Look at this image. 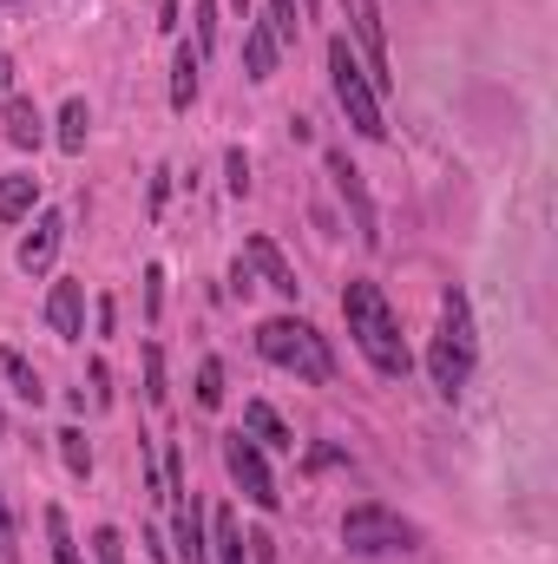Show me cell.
<instances>
[{"mask_svg": "<svg viewBox=\"0 0 558 564\" xmlns=\"http://www.w3.org/2000/svg\"><path fill=\"white\" fill-rule=\"evenodd\" d=\"M342 13H348V26H355V40H362V53H368V86L375 93H388L395 86V73H388V26H382V0H342Z\"/></svg>", "mask_w": 558, "mask_h": 564, "instance_id": "obj_7", "label": "cell"}, {"mask_svg": "<svg viewBox=\"0 0 558 564\" xmlns=\"http://www.w3.org/2000/svg\"><path fill=\"white\" fill-rule=\"evenodd\" d=\"M217 46V0H197V59H211Z\"/></svg>", "mask_w": 558, "mask_h": 564, "instance_id": "obj_27", "label": "cell"}, {"mask_svg": "<svg viewBox=\"0 0 558 564\" xmlns=\"http://www.w3.org/2000/svg\"><path fill=\"white\" fill-rule=\"evenodd\" d=\"M244 545H250V564H277V539L270 532H250Z\"/></svg>", "mask_w": 558, "mask_h": 564, "instance_id": "obj_30", "label": "cell"}, {"mask_svg": "<svg viewBox=\"0 0 558 564\" xmlns=\"http://www.w3.org/2000/svg\"><path fill=\"white\" fill-rule=\"evenodd\" d=\"M244 263H250V276H264V289H277V295H289V302H296V289H302V282H296L289 257H282L270 237H250V243H244Z\"/></svg>", "mask_w": 558, "mask_h": 564, "instance_id": "obj_10", "label": "cell"}, {"mask_svg": "<svg viewBox=\"0 0 558 564\" xmlns=\"http://www.w3.org/2000/svg\"><path fill=\"white\" fill-rule=\"evenodd\" d=\"M171 558L178 564H211V545H204V512H197V492L178 506V525H171Z\"/></svg>", "mask_w": 558, "mask_h": 564, "instance_id": "obj_12", "label": "cell"}, {"mask_svg": "<svg viewBox=\"0 0 558 564\" xmlns=\"http://www.w3.org/2000/svg\"><path fill=\"white\" fill-rule=\"evenodd\" d=\"M217 453H224V473H230V486L250 499V506H264V512H277L282 506V492H277V479H270V459H264V446L244 433V426H230L224 440H217Z\"/></svg>", "mask_w": 558, "mask_h": 564, "instance_id": "obj_6", "label": "cell"}, {"mask_svg": "<svg viewBox=\"0 0 558 564\" xmlns=\"http://www.w3.org/2000/svg\"><path fill=\"white\" fill-rule=\"evenodd\" d=\"M244 433H250L257 446H270V453H296V433L277 421L270 401H244Z\"/></svg>", "mask_w": 558, "mask_h": 564, "instance_id": "obj_13", "label": "cell"}, {"mask_svg": "<svg viewBox=\"0 0 558 564\" xmlns=\"http://www.w3.org/2000/svg\"><path fill=\"white\" fill-rule=\"evenodd\" d=\"M277 59H282V46H277V33H270V20H250L244 26V66H250V79H270Z\"/></svg>", "mask_w": 558, "mask_h": 564, "instance_id": "obj_14", "label": "cell"}, {"mask_svg": "<svg viewBox=\"0 0 558 564\" xmlns=\"http://www.w3.org/2000/svg\"><path fill=\"white\" fill-rule=\"evenodd\" d=\"M144 401L164 408V355L158 348H144Z\"/></svg>", "mask_w": 558, "mask_h": 564, "instance_id": "obj_26", "label": "cell"}, {"mask_svg": "<svg viewBox=\"0 0 558 564\" xmlns=\"http://www.w3.org/2000/svg\"><path fill=\"white\" fill-rule=\"evenodd\" d=\"M342 315H348V335H355V348L368 355V368H375L382 381H401V375L415 368V355H408V341H401V322H395L382 282L355 276L342 289Z\"/></svg>", "mask_w": 558, "mask_h": 564, "instance_id": "obj_1", "label": "cell"}, {"mask_svg": "<svg viewBox=\"0 0 558 564\" xmlns=\"http://www.w3.org/2000/svg\"><path fill=\"white\" fill-rule=\"evenodd\" d=\"M329 177H335V191H342V204L355 210V237H362L368 250H382V217H375V197H368V184H362V171L348 164V151H335V144H329Z\"/></svg>", "mask_w": 558, "mask_h": 564, "instance_id": "obj_8", "label": "cell"}, {"mask_svg": "<svg viewBox=\"0 0 558 564\" xmlns=\"http://www.w3.org/2000/svg\"><path fill=\"white\" fill-rule=\"evenodd\" d=\"M197 73H204L197 46H178V59H171V112H191V99H197Z\"/></svg>", "mask_w": 558, "mask_h": 564, "instance_id": "obj_17", "label": "cell"}, {"mask_svg": "<svg viewBox=\"0 0 558 564\" xmlns=\"http://www.w3.org/2000/svg\"><path fill=\"white\" fill-rule=\"evenodd\" d=\"M86 126H93L86 99H66V112H60V151H86Z\"/></svg>", "mask_w": 558, "mask_h": 564, "instance_id": "obj_22", "label": "cell"}, {"mask_svg": "<svg viewBox=\"0 0 558 564\" xmlns=\"http://www.w3.org/2000/svg\"><path fill=\"white\" fill-rule=\"evenodd\" d=\"M93 558L99 564H126V532H119V525H99V532H93Z\"/></svg>", "mask_w": 558, "mask_h": 564, "instance_id": "obj_25", "label": "cell"}, {"mask_svg": "<svg viewBox=\"0 0 558 564\" xmlns=\"http://www.w3.org/2000/svg\"><path fill=\"white\" fill-rule=\"evenodd\" d=\"M33 204H40V177H26V171L0 177V224H20Z\"/></svg>", "mask_w": 558, "mask_h": 564, "instance_id": "obj_18", "label": "cell"}, {"mask_svg": "<svg viewBox=\"0 0 558 564\" xmlns=\"http://www.w3.org/2000/svg\"><path fill=\"white\" fill-rule=\"evenodd\" d=\"M46 322H53L60 341H79V335H86V289H79V282H53V295H46Z\"/></svg>", "mask_w": 558, "mask_h": 564, "instance_id": "obj_11", "label": "cell"}, {"mask_svg": "<svg viewBox=\"0 0 558 564\" xmlns=\"http://www.w3.org/2000/svg\"><path fill=\"white\" fill-rule=\"evenodd\" d=\"M329 86H335V99H342V112H348V126H355L362 139H388L382 93L368 86V73H362V59L348 53V40H342V33L329 40Z\"/></svg>", "mask_w": 558, "mask_h": 564, "instance_id": "obj_4", "label": "cell"}, {"mask_svg": "<svg viewBox=\"0 0 558 564\" xmlns=\"http://www.w3.org/2000/svg\"><path fill=\"white\" fill-rule=\"evenodd\" d=\"M60 243H66V217H60V210H40V224H33V230H26V243H20V270H26V276L53 270Z\"/></svg>", "mask_w": 558, "mask_h": 564, "instance_id": "obj_9", "label": "cell"}, {"mask_svg": "<svg viewBox=\"0 0 558 564\" xmlns=\"http://www.w3.org/2000/svg\"><path fill=\"white\" fill-rule=\"evenodd\" d=\"M224 171H230V197H244V191H250V158H244V151H230V158H224Z\"/></svg>", "mask_w": 558, "mask_h": 564, "instance_id": "obj_29", "label": "cell"}, {"mask_svg": "<svg viewBox=\"0 0 558 564\" xmlns=\"http://www.w3.org/2000/svg\"><path fill=\"white\" fill-rule=\"evenodd\" d=\"M53 440H60V459H66V473H73V479H86V473H93V446H86V433H79V426H60Z\"/></svg>", "mask_w": 558, "mask_h": 564, "instance_id": "obj_21", "label": "cell"}, {"mask_svg": "<svg viewBox=\"0 0 558 564\" xmlns=\"http://www.w3.org/2000/svg\"><path fill=\"white\" fill-rule=\"evenodd\" d=\"M158 26H164V33H178V0H158Z\"/></svg>", "mask_w": 558, "mask_h": 564, "instance_id": "obj_31", "label": "cell"}, {"mask_svg": "<svg viewBox=\"0 0 558 564\" xmlns=\"http://www.w3.org/2000/svg\"><path fill=\"white\" fill-rule=\"evenodd\" d=\"M257 355L277 361V368H289V375L309 381V388H329V381H335V355H329V341H322L309 322H296V315H270V322L257 328Z\"/></svg>", "mask_w": 558, "mask_h": 564, "instance_id": "obj_3", "label": "cell"}, {"mask_svg": "<svg viewBox=\"0 0 558 564\" xmlns=\"http://www.w3.org/2000/svg\"><path fill=\"white\" fill-rule=\"evenodd\" d=\"M197 408H224V361L217 355L197 368Z\"/></svg>", "mask_w": 558, "mask_h": 564, "instance_id": "obj_24", "label": "cell"}, {"mask_svg": "<svg viewBox=\"0 0 558 564\" xmlns=\"http://www.w3.org/2000/svg\"><path fill=\"white\" fill-rule=\"evenodd\" d=\"M473 355H480L473 308H466L460 289H447V302H440V335H433V348H427V375H433V388H440L447 401H460V388H466V375H473Z\"/></svg>", "mask_w": 558, "mask_h": 564, "instance_id": "obj_2", "label": "cell"}, {"mask_svg": "<svg viewBox=\"0 0 558 564\" xmlns=\"http://www.w3.org/2000/svg\"><path fill=\"white\" fill-rule=\"evenodd\" d=\"M40 525H46L53 564H86V558H79V545H73V525H66V512H60V506H46V512H40Z\"/></svg>", "mask_w": 558, "mask_h": 564, "instance_id": "obj_20", "label": "cell"}, {"mask_svg": "<svg viewBox=\"0 0 558 564\" xmlns=\"http://www.w3.org/2000/svg\"><path fill=\"white\" fill-rule=\"evenodd\" d=\"M0 7H13V0H0Z\"/></svg>", "mask_w": 558, "mask_h": 564, "instance_id": "obj_34", "label": "cell"}, {"mask_svg": "<svg viewBox=\"0 0 558 564\" xmlns=\"http://www.w3.org/2000/svg\"><path fill=\"white\" fill-rule=\"evenodd\" d=\"M270 33H277V46H296V33H302V0H270Z\"/></svg>", "mask_w": 558, "mask_h": 564, "instance_id": "obj_23", "label": "cell"}, {"mask_svg": "<svg viewBox=\"0 0 558 564\" xmlns=\"http://www.w3.org/2000/svg\"><path fill=\"white\" fill-rule=\"evenodd\" d=\"M13 86V59H7V46H0V93Z\"/></svg>", "mask_w": 558, "mask_h": 564, "instance_id": "obj_32", "label": "cell"}, {"mask_svg": "<svg viewBox=\"0 0 558 564\" xmlns=\"http://www.w3.org/2000/svg\"><path fill=\"white\" fill-rule=\"evenodd\" d=\"M158 308H164V270L151 263V270H144V315L158 322Z\"/></svg>", "mask_w": 558, "mask_h": 564, "instance_id": "obj_28", "label": "cell"}, {"mask_svg": "<svg viewBox=\"0 0 558 564\" xmlns=\"http://www.w3.org/2000/svg\"><path fill=\"white\" fill-rule=\"evenodd\" d=\"M0 375L13 381V394H20L26 408H40V394H46V388H40V375H33V361H26L20 348H0Z\"/></svg>", "mask_w": 558, "mask_h": 564, "instance_id": "obj_19", "label": "cell"}, {"mask_svg": "<svg viewBox=\"0 0 558 564\" xmlns=\"http://www.w3.org/2000/svg\"><path fill=\"white\" fill-rule=\"evenodd\" d=\"M211 552H217V564H250L244 525H237V512H230V506H217V512H211Z\"/></svg>", "mask_w": 558, "mask_h": 564, "instance_id": "obj_15", "label": "cell"}, {"mask_svg": "<svg viewBox=\"0 0 558 564\" xmlns=\"http://www.w3.org/2000/svg\"><path fill=\"white\" fill-rule=\"evenodd\" d=\"M0 126H7V144H20V151H33V144L46 139V132H40V106H33V99H20V93L7 99Z\"/></svg>", "mask_w": 558, "mask_h": 564, "instance_id": "obj_16", "label": "cell"}, {"mask_svg": "<svg viewBox=\"0 0 558 564\" xmlns=\"http://www.w3.org/2000/svg\"><path fill=\"white\" fill-rule=\"evenodd\" d=\"M415 525L388 506H348L342 512V545L362 552V558H382V552H415Z\"/></svg>", "mask_w": 558, "mask_h": 564, "instance_id": "obj_5", "label": "cell"}, {"mask_svg": "<svg viewBox=\"0 0 558 564\" xmlns=\"http://www.w3.org/2000/svg\"><path fill=\"white\" fill-rule=\"evenodd\" d=\"M309 13H315V0H302V20H309Z\"/></svg>", "mask_w": 558, "mask_h": 564, "instance_id": "obj_33", "label": "cell"}]
</instances>
